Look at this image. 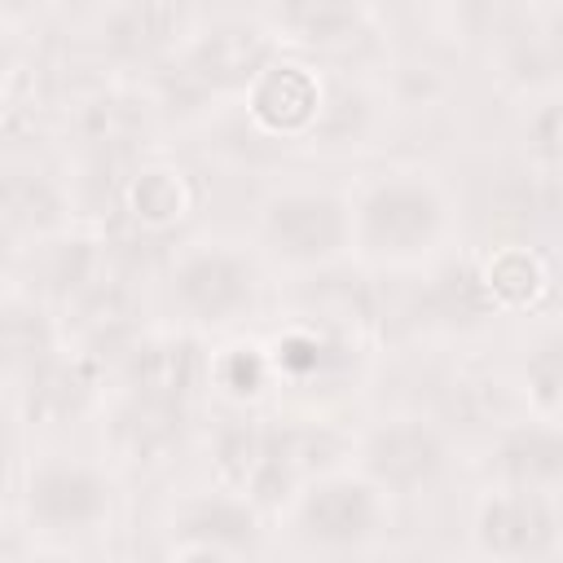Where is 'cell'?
I'll list each match as a JSON object with an SVG mask.
<instances>
[{
    "label": "cell",
    "mask_w": 563,
    "mask_h": 563,
    "mask_svg": "<svg viewBox=\"0 0 563 563\" xmlns=\"http://www.w3.org/2000/svg\"><path fill=\"white\" fill-rule=\"evenodd\" d=\"M53 361V325L35 308V299H9L4 303V365L9 378H31Z\"/></svg>",
    "instance_id": "44dd1931"
},
{
    "label": "cell",
    "mask_w": 563,
    "mask_h": 563,
    "mask_svg": "<svg viewBox=\"0 0 563 563\" xmlns=\"http://www.w3.org/2000/svg\"><path fill=\"white\" fill-rule=\"evenodd\" d=\"M550 40H554V48H559V57H563V9H559V18H554V26H550Z\"/></svg>",
    "instance_id": "484cf974"
},
{
    "label": "cell",
    "mask_w": 563,
    "mask_h": 563,
    "mask_svg": "<svg viewBox=\"0 0 563 563\" xmlns=\"http://www.w3.org/2000/svg\"><path fill=\"white\" fill-rule=\"evenodd\" d=\"M444 194L422 176H383L352 207V246L383 264L422 260L444 233Z\"/></svg>",
    "instance_id": "6da1fadb"
},
{
    "label": "cell",
    "mask_w": 563,
    "mask_h": 563,
    "mask_svg": "<svg viewBox=\"0 0 563 563\" xmlns=\"http://www.w3.org/2000/svg\"><path fill=\"white\" fill-rule=\"evenodd\" d=\"M216 475L220 488L251 497L255 506L282 501L299 488V475L286 453V431L282 427H229L216 444Z\"/></svg>",
    "instance_id": "9c48e42d"
},
{
    "label": "cell",
    "mask_w": 563,
    "mask_h": 563,
    "mask_svg": "<svg viewBox=\"0 0 563 563\" xmlns=\"http://www.w3.org/2000/svg\"><path fill=\"white\" fill-rule=\"evenodd\" d=\"M260 238L277 260L317 268L352 246V207L325 189H282L260 207Z\"/></svg>",
    "instance_id": "3957f363"
},
{
    "label": "cell",
    "mask_w": 563,
    "mask_h": 563,
    "mask_svg": "<svg viewBox=\"0 0 563 563\" xmlns=\"http://www.w3.org/2000/svg\"><path fill=\"white\" fill-rule=\"evenodd\" d=\"M277 57V44L264 26L255 22H220L211 31H202L185 53H180V70L198 84L202 97L216 92H246L255 84V75Z\"/></svg>",
    "instance_id": "ba28073f"
},
{
    "label": "cell",
    "mask_w": 563,
    "mask_h": 563,
    "mask_svg": "<svg viewBox=\"0 0 563 563\" xmlns=\"http://www.w3.org/2000/svg\"><path fill=\"white\" fill-rule=\"evenodd\" d=\"M22 515L44 537L92 532L110 515V484L88 462L44 457L22 479Z\"/></svg>",
    "instance_id": "5b68a950"
},
{
    "label": "cell",
    "mask_w": 563,
    "mask_h": 563,
    "mask_svg": "<svg viewBox=\"0 0 563 563\" xmlns=\"http://www.w3.org/2000/svg\"><path fill=\"white\" fill-rule=\"evenodd\" d=\"M123 207H128V216H132L141 229L163 233V229H172L176 220H185L189 207H194L189 176H185L180 167H172V163H145L141 172L128 176V185H123Z\"/></svg>",
    "instance_id": "ac0fdd59"
},
{
    "label": "cell",
    "mask_w": 563,
    "mask_h": 563,
    "mask_svg": "<svg viewBox=\"0 0 563 563\" xmlns=\"http://www.w3.org/2000/svg\"><path fill=\"white\" fill-rule=\"evenodd\" d=\"M383 528V488L365 471H321L295 488V532L317 550H356Z\"/></svg>",
    "instance_id": "7a4b0ae2"
},
{
    "label": "cell",
    "mask_w": 563,
    "mask_h": 563,
    "mask_svg": "<svg viewBox=\"0 0 563 563\" xmlns=\"http://www.w3.org/2000/svg\"><path fill=\"white\" fill-rule=\"evenodd\" d=\"M268 22L303 48H343L365 31L361 0H268Z\"/></svg>",
    "instance_id": "9a60e30c"
},
{
    "label": "cell",
    "mask_w": 563,
    "mask_h": 563,
    "mask_svg": "<svg viewBox=\"0 0 563 563\" xmlns=\"http://www.w3.org/2000/svg\"><path fill=\"white\" fill-rule=\"evenodd\" d=\"M180 427H185V405L123 396L114 413V444L132 462H163L180 444Z\"/></svg>",
    "instance_id": "d6986e66"
},
{
    "label": "cell",
    "mask_w": 563,
    "mask_h": 563,
    "mask_svg": "<svg viewBox=\"0 0 563 563\" xmlns=\"http://www.w3.org/2000/svg\"><path fill=\"white\" fill-rule=\"evenodd\" d=\"M449 462L444 435L422 418H387L361 440V471L383 493H422Z\"/></svg>",
    "instance_id": "52a82bcc"
},
{
    "label": "cell",
    "mask_w": 563,
    "mask_h": 563,
    "mask_svg": "<svg viewBox=\"0 0 563 563\" xmlns=\"http://www.w3.org/2000/svg\"><path fill=\"white\" fill-rule=\"evenodd\" d=\"M260 545V506L242 493H211L194 497L172 519V545L176 559H233L251 554Z\"/></svg>",
    "instance_id": "30bf717a"
},
{
    "label": "cell",
    "mask_w": 563,
    "mask_h": 563,
    "mask_svg": "<svg viewBox=\"0 0 563 563\" xmlns=\"http://www.w3.org/2000/svg\"><path fill=\"white\" fill-rule=\"evenodd\" d=\"M180 0H119L101 22V48L114 62H158L180 40Z\"/></svg>",
    "instance_id": "4fadbf2b"
},
{
    "label": "cell",
    "mask_w": 563,
    "mask_h": 563,
    "mask_svg": "<svg viewBox=\"0 0 563 563\" xmlns=\"http://www.w3.org/2000/svg\"><path fill=\"white\" fill-rule=\"evenodd\" d=\"M295 321H308V325L361 347L374 325V299L365 286H356V277H321L317 286L303 290Z\"/></svg>",
    "instance_id": "2e32d148"
},
{
    "label": "cell",
    "mask_w": 563,
    "mask_h": 563,
    "mask_svg": "<svg viewBox=\"0 0 563 563\" xmlns=\"http://www.w3.org/2000/svg\"><path fill=\"white\" fill-rule=\"evenodd\" d=\"M75 123H79V136L88 150L110 154V150H123L128 141H136V132L145 128V110L123 92H97L79 106Z\"/></svg>",
    "instance_id": "7402d4cb"
},
{
    "label": "cell",
    "mask_w": 563,
    "mask_h": 563,
    "mask_svg": "<svg viewBox=\"0 0 563 563\" xmlns=\"http://www.w3.org/2000/svg\"><path fill=\"white\" fill-rule=\"evenodd\" d=\"M559 150H563V119H559Z\"/></svg>",
    "instance_id": "4316f807"
},
{
    "label": "cell",
    "mask_w": 563,
    "mask_h": 563,
    "mask_svg": "<svg viewBox=\"0 0 563 563\" xmlns=\"http://www.w3.org/2000/svg\"><path fill=\"white\" fill-rule=\"evenodd\" d=\"M479 286H484L493 308H528L545 290V264H541V255L532 246L506 242L484 260Z\"/></svg>",
    "instance_id": "ffe728a7"
},
{
    "label": "cell",
    "mask_w": 563,
    "mask_h": 563,
    "mask_svg": "<svg viewBox=\"0 0 563 563\" xmlns=\"http://www.w3.org/2000/svg\"><path fill=\"white\" fill-rule=\"evenodd\" d=\"M123 396L185 405L198 383V347L185 334H145L119 352Z\"/></svg>",
    "instance_id": "7c38bea8"
},
{
    "label": "cell",
    "mask_w": 563,
    "mask_h": 563,
    "mask_svg": "<svg viewBox=\"0 0 563 563\" xmlns=\"http://www.w3.org/2000/svg\"><path fill=\"white\" fill-rule=\"evenodd\" d=\"M523 391L537 405V413H559L563 409V330H550L528 347Z\"/></svg>",
    "instance_id": "603a6c76"
},
{
    "label": "cell",
    "mask_w": 563,
    "mask_h": 563,
    "mask_svg": "<svg viewBox=\"0 0 563 563\" xmlns=\"http://www.w3.org/2000/svg\"><path fill=\"white\" fill-rule=\"evenodd\" d=\"M268 374H273V356L260 352V347H229V352L211 365V378H216L229 396H238V400L260 396V387L268 383Z\"/></svg>",
    "instance_id": "cb8c5ba5"
},
{
    "label": "cell",
    "mask_w": 563,
    "mask_h": 563,
    "mask_svg": "<svg viewBox=\"0 0 563 563\" xmlns=\"http://www.w3.org/2000/svg\"><path fill=\"white\" fill-rule=\"evenodd\" d=\"M35 4H44V0H4V13H9V18H22V13L35 9Z\"/></svg>",
    "instance_id": "d4e9b609"
},
{
    "label": "cell",
    "mask_w": 563,
    "mask_h": 563,
    "mask_svg": "<svg viewBox=\"0 0 563 563\" xmlns=\"http://www.w3.org/2000/svg\"><path fill=\"white\" fill-rule=\"evenodd\" d=\"M493 471L501 484L550 493L554 484H563V427L545 418L506 427L493 449Z\"/></svg>",
    "instance_id": "5bb4252c"
},
{
    "label": "cell",
    "mask_w": 563,
    "mask_h": 563,
    "mask_svg": "<svg viewBox=\"0 0 563 563\" xmlns=\"http://www.w3.org/2000/svg\"><path fill=\"white\" fill-rule=\"evenodd\" d=\"M260 273L255 260L238 246L207 242L189 246L172 268V299L198 325H229L255 308Z\"/></svg>",
    "instance_id": "277c9868"
},
{
    "label": "cell",
    "mask_w": 563,
    "mask_h": 563,
    "mask_svg": "<svg viewBox=\"0 0 563 563\" xmlns=\"http://www.w3.org/2000/svg\"><path fill=\"white\" fill-rule=\"evenodd\" d=\"M321 110H325L321 79L308 66L286 62V57H273L255 75V84L246 88V114L268 136H303V132H317Z\"/></svg>",
    "instance_id": "8fae6325"
},
{
    "label": "cell",
    "mask_w": 563,
    "mask_h": 563,
    "mask_svg": "<svg viewBox=\"0 0 563 563\" xmlns=\"http://www.w3.org/2000/svg\"><path fill=\"white\" fill-rule=\"evenodd\" d=\"M0 211H4V233L13 242L18 238H48L53 229L66 224V194L44 172H9L4 194H0Z\"/></svg>",
    "instance_id": "e0dca14e"
},
{
    "label": "cell",
    "mask_w": 563,
    "mask_h": 563,
    "mask_svg": "<svg viewBox=\"0 0 563 563\" xmlns=\"http://www.w3.org/2000/svg\"><path fill=\"white\" fill-rule=\"evenodd\" d=\"M559 510L541 488L501 484L475 506V545L493 559H541L559 545Z\"/></svg>",
    "instance_id": "8992f818"
}]
</instances>
